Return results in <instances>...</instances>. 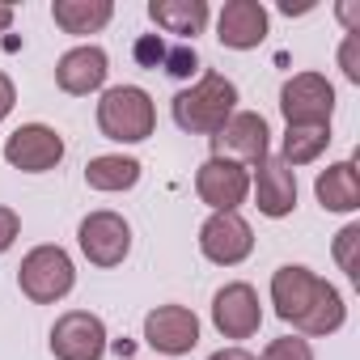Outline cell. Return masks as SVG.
<instances>
[{
  "label": "cell",
  "mask_w": 360,
  "mask_h": 360,
  "mask_svg": "<svg viewBox=\"0 0 360 360\" xmlns=\"http://www.w3.org/2000/svg\"><path fill=\"white\" fill-rule=\"evenodd\" d=\"M208 360H259V356H250L246 347H221V352H212Z\"/></svg>",
  "instance_id": "cell-29"
},
{
  "label": "cell",
  "mask_w": 360,
  "mask_h": 360,
  "mask_svg": "<svg viewBox=\"0 0 360 360\" xmlns=\"http://www.w3.org/2000/svg\"><path fill=\"white\" fill-rule=\"evenodd\" d=\"M356 43H360V30H347L343 47H339V64H343V77H347V81H360V60H356Z\"/></svg>",
  "instance_id": "cell-26"
},
{
  "label": "cell",
  "mask_w": 360,
  "mask_h": 360,
  "mask_svg": "<svg viewBox=\"0 0 360 360\" xmlns=\"http://www.w3.org/2000/svg\"><path fill=\"white\" fill-rule=\"evenodd\" d=\"M259 360H314V347H309V339H301V335H280V339H271V343L263 347Z\"/></svg>",
  "instance_id": "cell-22"
},
{
  "label": "cell",
  "mask_w": 360,
  "mask_h": 360,
  "mask_svg": "<svg viewBox=\"0 0 360 360\" xmlns=\"http://www.w3.org/2000/svg\"><path fill=\"white\" fill-rule=\"evenodd\" d=\"M314 195L326 212H356L360 208V174H356V161H335L318 174L314 183Z\"/></svg>",
  "instance_id": "cell-18"
},
{
  "label": "cell",
  "mask_w": 360,
  "mask_h": 360,
  "mask_svg": "<svg viewBox=\"0 0 360 360\" xmlns=\"http://www.w3.org/2000/svg\"><path fill=\"white\" fill-rule=\"evenodd\" d=\"M56 360H102L106 356V322L89 309H68L51 326Z\"/></svg>",
  "instance_id": "cell-7"
},
{
  "label": "cell",
  "mask_w": 360,
  "mask_h": 360,
  "mask_svg": "<svg viewBox=\"0 0 360 360\" xmlns=\"http://www.w3.org/2000/svg\"><path fill=\"white\" fill-rule=\"evenodd\" d=\"M212 326L225 339H250V335H259V326H263L259 292L246 280H233V284L217 288V297H212Z\"/></svg>",
  "instance_id": "cell-12"
},
{
  "label": "cell",
  "mask_w": 360,
  "mask_h": 360,
  "mask_svg": "<svg viewBox=\"0 0 360 360\" xmlns=\"http://www.w3.org/2000/svg\"><path fill=\"white\" fill-rule=\"evenodd\" d=\"M77 284V267L68 259L64 246H34L22 267H18V288L34 301V305H56L72 292Z\"/></svg>",
  "instance_id": "cell-4"
},
{
  "label": "cell",
  "mask_w": 360,
  "mask_h": 360,
  "mask_svg": "<svg viewBox=\"0 0 360 360\" xmlns=\"http://www.w3.org/2000/svg\"><path fill=\"white\" fill-rule=\"evenodd\" d=\"M144 343L165 356H187L200 343V318L187 305H157L144 318Z\"/></svg>",
  "instance_id": "cell-13"
},
{
  "label": "cell",
  "mask_w": 360,
  "mask_h": 360,
  "mask_svg": "<svg viewBox=\"0 0 360 360\" xmlns=\"http://www.w3.org/2000/svg\"><path fill=\"white\" fill-rule=\"evenodd\" d=\"M200 250L208 263L217 267H238L250 259L255 250V229L238 217V212H212L204 225H200Z\"/></svg>",
  "instance_id": "cell-11"
},
{
  "label": "cell",
  "mask_w": 360,
  "mask_h": 360,
  "mask_svg": "<svg viewBox=\"0 0 360 360\" xmlns=\"http://www.w3.org/2000/svg\"><path fill=\"white\" fill-rule=\"evenodd\" d=\"M131 51H136V64H140V68H161V64H165L169 43H165L161 34H140Z\"/></svg>",
  "instance_id": "cell-24"
},
{
  "label": "cell",
  "mask_w": 360,
  "mask_h": 360,
  "mask_svg": "<svg viewBox=\"0 0 360 360\" xmlns=\"http://www.w3.org/2000/svg\"><path fill=\"white\" fill-rule=\"evenodd\" d=\"M169 110H174V123L183 127V131H191V136H217L229 123V115L238 110V85L225 72H204L191 89L174 94Z\"/></svg>",
  "instance_id": "cell-2"
},
{
  "label": "cell",
  "mask_w": 360,
  "mask_h": 360,
  "mask_svg": "<svg viewBox=\"0 0 360 360\" xmlns=\"http://www.w3.org/2000/svg\"><path fill=\"white\" fill-rule=\"evenodd\" d=\"M217 39L229 51H255L267 39V9L259 0H229L217 18Z\"/></svg>",
  "instance_id": "cell-16"
},
{
  "label": "cell",
  "mask_w": 360,
  "mask_h": 360,
  "mask_svg": "<svg viewBox=\"0 0 360 360\" xmlns=\"http://www.w3.org/2000/svg\"><path fill=\"white\" fill-rule=\"evenodd\" d=\"M174 81H187L195 68H200V56H195V47L191 43H178V47H169L165 51V64H161Z\"/></svg>",
  "instance_id": "cell-23"
},
{
  "label": "cell",
  "mask_w": 360,
  "mask_h": 360,
  "mask_svg": "<svg viewBox=\"0 0 360 360\" xmlns=\"http://www.w3.org/2000/svg\"><path fill=\"white\" fill-rule=\"evenodd\" d=\"M326 144H330V127H288V131H284L280 161H284L288 169L309 165V161H318V157L326 153Z\"/></svg>",
  "instance_id": "cell-21"
},
{
  "label": "cell",
  "mask_w": 360,
  "mask_h": 360,
  "mask_svg": "<svg viewBox=\"0 0 360 360\" xmlns=\"http://www.w3.org/2000/svg\"><path fill=\"white\" fill-rule=\"evenodd\" d=\"M255 204H259V212L271 217V221L292 217V208H297V169H288L280 157L267 153V157L255 165Z\"/></svg>",
  "instance_id": "cell-14"
},
{
  "label": "cell",
  "mask_w": 360,
  "mask_h": 360,
  "mask_svg": "<svg viewBox=\"0 0 360 360\" xmlns=\"http://www.w3.org/2000/svg\"><path fill=\"white\" fill-rule=\"evenodd\" d=\"M106 72H110L106 51L94 47V43H85V47H72V51L60 56V64H56V85H60L64 94H72V98H85V94H98V89L106 85Z\"/></svg>",
  "instance_id": "cell-15"
},
{
  "label": "cell",
  "mask_w": 360,
  "mask_h": 360,
  "mask_svg": "<svg viewBox=\"0 0 360 360\" xmlns=\"http://www.w3.org/2000/svg\"><path fill=\"white\" fill-rule=\"evenodd\" d=\"M98 127L115 144H140L157 127V106L140 85H110L98 102Z\"/></svg>",
  "instance_id": "cell-3"
},
{
  "label": "cell",
  "mask_w": 360,
  "mask_h": 360,
  "mask_svg": "<svg viewBox=\"0 0 360 360\" xmlns=\"http://www.w3.org/2000/svg\"><path fill=\"white\" fill-rule=\"evenodd\" d=\"M356 242H360V225H347L343 233H339V242H335V259H339V267L347 271V280H360V267H356Z\"/></svg>",
  "instance_id": "cell-25"
},
{
  "label": "cell",
  "mask_w": 360,
  "mask_h": 360,
  "mask_svg": "<svg viewBox=\"0 0 360 360\" xmlns=\"http://www.w3.org/2000/svg\"><path fill=\"white\" fill-rule=\"evenodd\" d=\"M13 106H18V89H13L9 72H0V123L13 115Z\"/></svg>",
  "instance_id": "cell-28"
},
{
  "label": "cell",
  "mask_w": 360,
  "mask_h": 360,
  "mask_svg": "<svg viewBox=\"0 0 360 360\" xmlns=\"http://www.w3.org/2000/svg\"><path fill=\"white\" fill-rule=\"evenodd\" d=\"M195 195L212 208V212H238L250 195V174L238 161L225 157H208L195 169Z\"/></svg>",
  "instance_id": "cell-9"
},
{
  "label": "cell",
  "mask_w": 360,
  "mask_h": 360,
  "mask_svg": "<svg viewBox=\"0 0 360 360\" xmlns=\"http://www.w3.org/2000/svg\"><path fill=\"white\" fill-rule=\"evenodd\" d=\"M148 22L161 34L195 39L208 30V0H148Z\"/></svg>",
  "instance_id": "cell-17"
},
{
  "label": "cell",
  "mask_w": 360,
  "mask_h": 360,
  "mask_svg": "<svg viewBox=\"0 0 360 360\" xmlns=\"http://www.w3.org/2000/svg\"><path fill=\"white\" fill-rule=\"evenodd\" d=\"M13 26V5H0V34Z\"/></svg>",
  "instance_id": "cell-30"
},
{
  "label": "cell",
  "mask_w": 360,
  "mask_h": 360,
  "mask_svg": "<svg viewBox=\"0 0 360 360\" xmlns=\"http://www.w3.org/2000/svg\"><path fill=\"white\" fill-rule=\"evenodd\" d=\"M271 305L276 318L288 322L292 330L309 335V339H326L347 322V305L339 297V288L330 280H322L318 271L301 267V263H284L271 276Z\"/></svg>",
  "instance_id": "cell-1"
},
{
  "label": "cell",
  "mask_w": 360,
  "mask_h": 360,
  "mask_svg": "<svg viewBox=\"0 0 360 360\" xmlns=\"http://www.w3.org/2000/svg\"><path fill=\"white\" fill-rule=\"evenodd\" d=\"M5 161L22 174H47L64 161V136L47 123H22L5 140Z\"/></svg>",
  "instance_id": "cell-10"
},
{
  "label": "cell",
  "mask_w": 360,
  "mask_h": 360,
  "mask_svg": "<svg viewBox=\"0 0 360 360\" xmlns=\"http://www.w3.org/2000/svg\"><path fill=\"white\" fill-rule=\"evenodd\" d=\"M77 242H81V255L94 263V267H119L127 255H131V225L102 208V212H89L77 229Z\"/></svg>",
  "instance_id": "cell-6"
},
{
  "label": "cell",
  "mask_w": 360,
  "mask_h": 360,
  "mask_svg": "<svg viewBox=\"0 0 360 360\" xmlns=\"http://www.w3.org/2000/svg\"><path fill=\"white\" fill-rule=\"evenodd\" d=\"M212 140V157H225V161H238V165H259L267 157V119L259 110H233L229 123L208 136Z\"/></svg>",
  "instance_id": "cell-8"
},
{
  "label": "cell",
  "mask_w": 360,
  "mask_h": 360,
  "mask_svg": "<svg viewBox=\"0 0 360 360\" xmlns=\"http://www.w3.org/2000/svg\"><path fill=\"white\" fill-rule=\"evenodd\" d=\"M280 115L288 127H330L335 85L322 72H297L280 85Z\"/></svg>",
  "instance_id": "cell-5"
},
{
  "label": "cell",
  "mask_w": 360,
  "mask_h": 360,
  "mask_svg": "<svg viewBox=\"0 0 360 360\" xmlns=\"http://www.w3.org/2000/svg\"><path fill=\"white\" fill-rule=\"evenodd\" d=\"M51 18L64 34H98L115 18V5L110 0H56Z\"/></svg>",
  "instance_id": "cell-20"
},
{
  "label": "cell",
  "mask_w": 360,
  "mask_h": 360,
  "mask_svg": "<svg viewBox=\"0 0 360 360\" xmlns=\"http://www.w3.org/2000/svg\"><path fill=\"white\" fill-rule=\"evenodd\" d=\"M18 233H22V217H18L13 208H5V204H0V255H5V250H13Z\"/></svg>",
  "instance_id": "cell-27"
},
{
  "label": "cell",
  "mask_w": 360,
  "mask_h": 360,
  "mask_svg": "<svg viewBox=\"0 0 360 360\" xmlns=\"http://www.w3.org/2000/svg\"><path fill=\"white\" fill-rule=\"evenodd\" d=\"M140 161L136 157H123V153H102V157H94L89 165H85V183L94 187V191H106V195H115V191H131L136 183H140Z\"/></svg>",
  "instance_id": "cell-19"
}]
</instances>
